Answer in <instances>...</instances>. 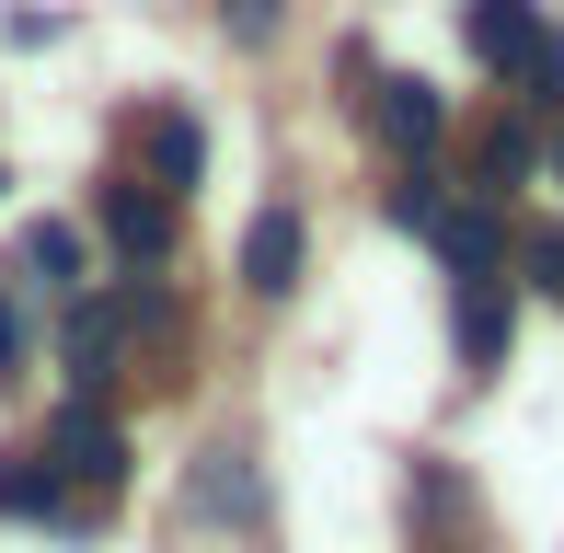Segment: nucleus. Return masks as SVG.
I'll return each instance as SVG.
<instances>
[{
  "label": "nucleus",
  "instance_id": "4",
  "mask_svg": "<svg viewBox=\"0 0 564 553\" xmlns=\"http://www.w3.org/2000/svg\"><path fill=\"white\" fill-rule=\"evenodd\" d=\"M449 335H460V369H473V381H496V369H507V335H519V289H507V265H496V276H460Z\"/></svg>",
  "mask_w": 564,
  "mask_h": 553
},
{
  "label": "nucleus",
  "instance_id": "5",
  "mask_svg": "<svg viewBox=\"0 0 564 553\" xmlns=\"http://www.w3.org/2000/svg\"><path fill=\"white\" fill-rule=\"evenodd\" d=\"M139 162H150L139 185H162L173 208H185V185H196V173H208V128H196L185 105H150V116H139Z\"/></svg>",
  "mask_w": 564,
  "mask_h": 553
},
{
  "label": "nucleus",
  "instance_id": "1",
  "mask_svg": "<svg viewBox=\"0 0 564 553\" xmlns=\"http://www.w3.org/2000/svg\"><path fill=\"white\" fill-rule=\"evenodd\" d=\"M35 462L58 473V531H105V519H116V496H127V426L105 404H69L35 438Z\"/></svg>",
  "mask_w": 564,
  "mask_h": 553
},
{
  "label": "nucleus",
  "instance_id": "18",
  "mask_svg": "<svg viewBox=\"0 0 564 553\" xmlns=\"http://www.w3.org/2000/svg\"><path fill=\"white\" fill-rule=\"evenodd\" d=\"M553 173H564V128H553Z\"/></svg>",
  "mask_w": 564,
  "mask_h": 553
},
{
  "label": "nucleus",
  "instance_id": "2",
  "mask_svg": "<svg viewBox=\"0 0 564 553\" xmlns=\"http://www.w3.org/2000/svg\"><path fill=\"white\" fill-rule=\"evenodd\" d=\"M346 82H357V116H369V139L392 150V162H426L449 128V105L415 82V69H369V58H346Z\"/></svg>",
  "mask_w": 564,
  "mask_h": 553
},
{
  "label": "nucleus",
  "instance_id": "15",
  "mask_svg": "<svg viewBox=\"0 0 564 553\" xmlns=\"http://www.w3.org/2000/svg\"><path fill=\"white\" fill-rule=\"evenodd\" d=\"M530 289L564 312V231H530Z\"/></svg>",
  "mask_w": 564,
  "mask_h": 553
},
{
  "label": "nucleus",
  "instance_id": "7",
  "mask_svg": "<svg viewBox=\"0 0 564 553\" xmlns=\"http://www.w3.org/2000/svg\"><path fill=\"white\" fill-rule=\"evenodd\" d=\"M426 242L449 254V276H496V265H507V219L484 208V196H438V219H426Z\"/></svg>",
  "mask_w": 564,
  "mask_h": 553
},
{
  "label": "nucleus",
  "instance_id": "9",
  "mask_svg": "<svg viewBox=\"0 0 564 553\" xmlns=\"http://www.w3.org/2000/svg\"><path fill=\"white\" fill-rule=\"evenodd\" d=\"M542 162V139H530V116H484V139H473V196L484 208H507V185Z\"/></svg>",
  "mask_w": 564,
  "mask_h": 553
},
{
  "label": "nucleus",
  "instance_id": "14",
  "mask_svg": "<svg viewBox=\"0 0 564 553\" xmlns=\"http://www.w3.org/2000/svg\"><path fill=\"white\" fill-rule=\"evenodd\" d=\"M519 93H530V105H564V23L542 35V58H530V82H519Z\"/></svg>",
  "mask_w": 564,
  "mask_h": 553
},
{
  "label": "nucleus",
  "instance_id": "8",
  "mask_svg": "<svg viewBox=\"0 0 564 553\" xmlns=\"http://www.w3.org/2000/svg\"><path fill=\"white\" fill-rule=\"evenodd\" d=\"M58 346H69V381H82V404H93L105 381H127V312H116V300H82Z\"/></svg>",
  "mask_w": 564,
  "mask_h": 553
},
{
  "label": "nucleus",
  "instance_id": "13",
  "mask_svg": "<svg viewBox=\"0 0 564 553\" xmlns=\"http://www.w3.org/2000/svg\"><path fill=\"white\" fill-rule=\"evenodd\" d=\"M196 508H208V519H253V473H242V449H219V462H208Z\"/></svg>",
  "mask_w": 564,
  "mask_h": 553
},
{
  "label": "nucleus",
  "instance_id": "17",
  "mask_svg": "<svg viewBox=\"0 0 564 553\" xmlns=\"http://www.w3.org/2000/svg\"><path fill=\"white\" fill-rule=\"evenodd\" d=\"M0 381H23V312H12V289H0Z\"/></svg>",
  "mask_w": 564,
  "mask_h": 553
},
{
  "label": "nucleus",
  "instance_id": "3",
  "mask_svg": "<svg viewBox=\"0 0 564 553\" xmlns=\"http://www.w3.org/2000/svg\"><path fill=\"white\" fill-rule=\"evenodd\" d=\"M542 35H553V23H542V0H460V46H473V58L496 69L507 93L530 82V58H542Z\"/></svg>",
  "mask_w": 564,
  "mask_h": 553
},
{
  "label": "nucleus",
  "instance_id": "10",
  "mask_svg": "<svg viewBox=\"0 0 564 553\" xmlns=\"http://www.w3.org/2000/svg\"><path fill=\"white\" fill-rule=\"evenodd\" d=\"M242 289H253V300H289V289H300V219H289V208H265V219L242 231Z\"/></svg>",
  "mask_w": 564,
  "mask_h": 553
},
{
  "label": "nucleus",
  "instance_id": "12",
  "mask_svg": "<svg viewBox=\"0 0 564 553\" xmlns=\"http://www.w3.org/2000/svg\"><path fill=\"white\" fill-rule=\"evenodd\" d=\"M23 276H35V289H69V276H82V231H69V219H35V231H23Z\"/></svg>",
  "mask_w": 564,
  "mask_h": 553
},
{
  "label": "nucleus",
  "instance_id": "11",
  "mask_svg": "<svg viewBox=\"0 0 564 553\" xmlns=\"http://www.w3.org/2000/svg\"><path fill=\"white\" fill-rule=\"evenodd\" d=\"M0 519H58V473H46L35 449H12V462H0Z\"/></svg>",
  "mask_w": 564,
  "mask_h": 553
},
{
  "label": "nucleus",
  "instance_id": "6",
  "mask_svg": "<svg viewBox=\"0 0 564 553\" xmlns=\"http://www.w3.org/2000/svg\"><path fill=\"white\" fill-rule=\"evenodd\" d=\"M105 231H116V254L150 276V265L173 254V196H162V185H139V173H116V185H105Z\"/></svg>",
  "mask_w": 564,
  "mask_h": 553
},
{
  "label": "nucleus",
  "instance_id": "16",
  "mask_svg": "<svg viewBox=\"0 0 564 553\" xmlns=\"http://www.w3.org/2000/svg\"><path fill=\"white\" fill-rule=\"evenodd\" d=\"M219 23H230L242 46H265V35H276V0H219Z\"/></svg>",
  "mask_w": 564,
  "mask_h": 553
}]
</instances>
